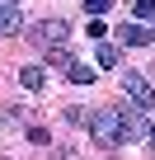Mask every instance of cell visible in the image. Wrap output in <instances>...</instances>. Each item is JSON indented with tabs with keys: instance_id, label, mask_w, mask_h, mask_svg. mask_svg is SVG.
Wrapping results in <instances>:
<instances>
[{
	"instance_id": "cell-2",
	"label": "cell",
	"mask_w": 155,
	"mask_h": 160,
	"mask_svg": "<svg viewBox=\"0 0 155 160\" xmlns=\"http://www.w3.org/2000/svg\"><path fill=\"white\" fill-rule=\"evenodd\" d=\"M122 94L136 104V108H155V90H150V80L141 71H122Z\"/></svg>"
},
{
	"instance_id": "cell-4",
	"label": "cell",
	"mask_w": 155,
	"mask_h": 160,
	"mask_svg": "<svg viewBox=\"0 0 155 160\" xmlns=\"http://www.w3.org/2000/svg\"><path fill=\"white\" fill-rule=\"evenodd\" d=\"M118 33H122V42H132V47H146V42L155 38V28H150L146 19H136V24H122Z\"/></svg>"
},
{
	"instance_id": "cell-7",
	"label": "cell",
	"mask_w": 155,
	"mask_h": 160,
	"mask_svg": "<svg viewBox=\"0 0 155 160\" xmlns=\"http://www.w3.org/2000/svg\"><path fill=\"white\" fill-rule=\"evenodd\" d=\"M19 85H24V90H33V94H38V90H42V85H47V75H42V66H24V71H19Z\"/></svg>"
},
{
	"instance_id": "cell-14",
	"label": "cell",
	"mask_w": 155,
	"mask_h": 160,
	"mask_svg": "<svg viewBox=\"0 0 155 160\" xmlns=\"http://www.w3.org/2000/svg\"><path fill=\"white\" fill-rule=\"evenodd\" d=\"M14 5H19V0H14Z\"/></svg>"
},
{
	"instance_id": "cell-12",
	"label": "cell",
	"mask_w": 155,
	"mask_h": 160,
	"mask_svg": "<svg viewBox=\"0 0 155 160\" xmlns=\"http://www.w3.org/2000/svg\"><path fill=\"white\" fill-rule=\"evenodd\" d=\"M108 5H113V0H85V10H90V14H94V19H99V14H104V10H108Z\"/></svg>"
},
{
	"instance_id": "cell-5",
	"label": "cell",
	"mask_w": 155,
	"mask_h": 160,
	"mask_svg": "<svg viewBox=\"0 0 155 160\" xmlns=\"http://www.w3.org/2000/svg\"><path fill=\"white\" fill-rule=\"evenodd\" d=\"M146 137H150L146 118H141V113H127V108H122V141H146Z\"/></svg>"
},
{
	"instance_id": "cell-9",
	"label": "cell",
	"mask_w": 155,
	"mask_h": 160,
	"mask_svg": "<svg viewBox=\"0 0 155 160\" xmlns=\"http://www.w3.org/2000/svg\"><path fill=\"white\" fill-rule=\"evenodd\" d=\"M94 61H99V66H118V47L99 38V47H94Z\"/></svg>"
},
{
	"instance_id": "cell-1",
	"label": "cell",
	"mask_w": 155,
	"mask_h": 160,
	"mask_svg": "<svg viewBox=\"0 0 155 160\" xmlns=\"http://www.w3.org/2000/svg\"><path fill=\"white\" fill-rule=\"evenodd\" d=\"M90 132H94V141L99 146H122V108H94V118H90Z\"/></svg>"
},
{
	"instance_id": "cell-8",
	"label": "cell",
	"mask_w": 155,
	"mask_h": 160,
	"mask_svg": "<svg viewBox=\"0 0 155 160\" xmlns=\"http://www.w3.org/2000/svg\"><path fill=\"white\" fill-rule=\"evenodd\" d=\"M66 80H70V85H90V80H94V71H90L85 61H70V66H66Z\"/></svg>"
},
{
	"instance_id": "cell-6",
	"label": "cell",
	"mask_w": 155,
	"mask_h": 160,
	"mask_svg": "<svg viewBox=\"0 0 155 160\" xmlns=\"http://www.w3.org/2000/svg\"><path fill=\"white\" fill-rule=\"evenodd\" d=\"M24 19H19V5L14 0H0V33H19Z\"/></svg>"
},
{
	"instance_id": "cell-10",
	"label": "cell",
	"mask_w": 155,
	"mask_h": 160,
	"mask_svg": "<svg viewBox=\"0 0 155 160\" xmlns=\"http://www.w3.org/2000/svg\"><path fill=\"white\" fill-rule=\"evenodd\" d=\"M47 61H52V66H61V71H66V66H70V61H75V57H70V52H66V47H61V42H56V47H47Z\"/></svg>"
},
{
	"instance_id": "cell-3",
	"label": "cell",
	"mask_w": 155,
	"mask_h": 160,
	"mask_svg": "<svg viewBox=\"0 0 155 160\" xmlns=\"http://www.w3.org/2000/svg\"><path fill=\"white\" fill-rule=\"evenodd\" d=\"M28 42L33 47H56V42H66V19H42V24H33L28 28Z\"/></svg>"
},
{
	"instance_id": "cell-11",
	"label": "cell",
	"mask_w": 155,
	"mask_h": 160,
	"mask_svg": "<svg viewBox=\"0 0 155 160\" xmlns=\"http://www.w3.org/2000/svg\"><path fill=\"white\" fill-rule=\"evenodd\" d=\"M136 19H155V0H136Z\"/></svg>"
},
{
	"instance_id": "cell-13",
	"label": "cell",
	"mask_w": 155,
	"mask_h": 160,
	"mask_svg": "<svg viewBox=\"0 0 155 160\" xmlns=\"http://www.w3.org/2000/svg\"><path fill=\"white\" fill-rule=\"evenodd\" d=\"M150 151H155V127H150Z\"/></svg>"
}]
</instances>
